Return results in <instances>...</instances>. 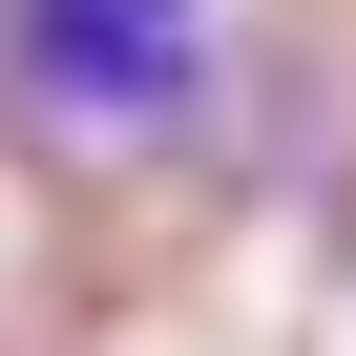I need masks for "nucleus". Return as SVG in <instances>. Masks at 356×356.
Masks as SVG:
<instances>
[{
    "instance_id": "f257e3e1",
    "label": "nucleus",
    "mask_w": 356,
    "mask_h": 356,
    "mask_svg": "<svg viewBox=\"0 0 356 356\" xmlns=\"http://www.w3.org/2000/svg\"><path fill=\"white\" fill-rule=\"evenodd\" d=\"M210 0H0V84H22L63 147H168L210 105Z\"/></svg>"
}]
</instances>
